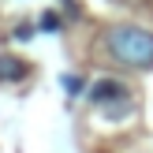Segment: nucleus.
<instances>
[{
    "label": "nucleus",
    "instance_id": "f257e3e1",
    "mask_svg": "<svg viewBox=\"0 0 153 153\" xmlns=\"http://www.w3.org/2000/svg\"><path fill=\"white\" fill-rule=\"evenodd\" d=\"M108 52L127 67H149L153 64V34L142 26H112L108 30Z\"/></svg>",
    "mask_w": 153,
    "mask_h": 153
},
{
    "label": "nucleus",
    "instance_id": "f03ea898",
    "mask_svg": "<svg viewBox=\"0 0 153 153\" xmlns=\"http://www.w3.org/2000/svg\"><path fill=\"white\" fill-rule=\"evenodd\" d=\"M90 97H94L97 105H108V101H116V97H127V90H123V82H116V79H101L90 90Z\"/></svg>",
    "mask_w": 153,
    "mask_h": 153
},
{
    "label": "nucleus",
    "instance_id": "7ed1b4c3",
    "mask_svg": "<svg viewBox=\"0 0 153 153\" xmlns=\"http://www.w3.org/2000/svg\"><path fill=\"white\" fill-rule=\"evenodd\" d=\"M26 75V67L19 64V56H0V82H7V79H22Z\"/></svg>",
    "mask_w": 153,
    "mask_h": 153
},
{
    "label": "nucleus",
    "instance_id": "20e7f679",
    "mask_svg": "<svg viewBox=\"0 0 153 153\" xmlns=\"http://www.w3.org/2000/svg\"><path fill=\"white\" fill-rule=\"evenodd\" d=\"M37 22H41V30H45V34H56V30H60V15H56V11H45Z\"/></svg>",
    "mask_w": 153,
    "mask_h": 153
},
{
    "label": "nucleus",
    "instance_id": "39448f33",
    "mask_svg": "<svg viewBox=\"0 0 153 153\" xmlns=\"http://www.w3.org/2000/svg\"><path fill=\"white\" fill-rule=\"evenodd\" d=\"M64 90H67V94H82V90H86V82H82V79H75V75H64Z\"/></svg>",
    "mask_w": 153,
    "mask_h": 153
},
{
    "label": "nucleus",
    "instance_id": "423d86ee",
    "mask_svg": "<svg viewBox=\"0 0 153 153\" xmlns=\"http://www.w3.org/2000/svg\"><path fill=\"white\" fill-rule=\"evenodd\" d=\"M60 4L67 7V15H71V19H75V15H79V4H75V0H60Z\"/></svg>",
    "mask_w": 153,
    "mask_h": 153
}]
</instances>
